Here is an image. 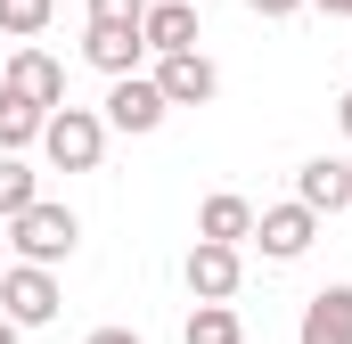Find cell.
I'll use <instances>...</instances> for the list:
<instances>
[{
	"instance_id": "6da1fadb",
	"label": "cell",
	"mask_w": 352,
	"mask_h": 344,
	"mask_svg": "<svg viewBox=\"0 0 352 344\" xmlns=\"http://www.w3.org/2000/svg\"><path fill=\"white\" fill-rule=\"evenodd\" d=\"M41 148H50L58 172H98V156H107V115H90V107H50Z\"/></svg>"
},
{
	"instance_id": "7a4b0ae2",
	"label": "cell",
	"mask_w": 352,
	"mask_h": 344,
	"mask_svg": "<svg viewBox=\"0 0 352 344\" xmlns=\"http://www.w3.org/2000/svg\"><path fill=\"white\" fill-rule=\"evenodd\" d=\"M74 238H82V222H74L66 205H50V197H33V205L8 222L16 262H66V255H74Z\"/></svg>"
},
{
	"instance_id": "3957f363",
	"label": "cell",
	"mask_w": 352,
	"mask_h": 344,
	"mask_svg": "<svg viewBox=\"0 0 352 344\" xmlns=\"http://www.w3.org/2000/svg\"><path fill=\"white\" fill-rule=\"evenodd\" d=\"M58 270L50 262H0V312L16 320V328H50L58 320Z\"/></svg>"
},
{
	"instance_id": "277c9868",
	"label": "cell",
	"mask_w": 352,
	"mask_h": 344,
	"mask_svg": "<svg viewBox=\"0 0 352 344\" xmlns=\"http://www.w3.org/2000/svg\"><path fill=\"white\" fill-rule=\"evenodd\" d=\"M82 58L98 66V74H140V58H148V33H140V17H90Z\"/></svg>"
},
{
	"instance_id": "5b68a950",
	"label": "cell",
	"mask_w": 352,
	"mask_h": 344,
	"mask_svg": "<svg viewBox=\"0 0 352 344\" xmlns=\"http://www.w3.org/2000/svg\"><path fill=\"white\" fill-rule=\"evenodd\" d=\"M173 115V98L156 90V74H115L107 90V131H156Z\"/></svg>"
},
{
	"instance_id": "8992f818",
	"label": "cell",
	"mask_w": 352,
	"mask_h": 344,
	"mask_svg": "<svg viewBox=\"0 0 352 344\" xmlns=\"http://www.w3.org/2000/svg\"><path fill=\"white\" fill-rule=\"evenodd\" d=\"M238 279H246L238 246H221V238H197V246H188V295H197V303H230Z\"/></svg>"
},
{
	"instance_id": "52a82bcc",
	"label": "cell",
	"mask_w": 352,
	"mask_h": 344,
	"mask_svg": "<svg viewBox=\"0 0 352 344\" xmlns=\"http://www.w3.org/2000/svg\"><path fill=\"white\" fill-rule=\"evenodd\" d=\"M254 238H263V255L270 262H295V255H311V238H320V213L295 197V205H270V213H254Z\"/></svg>"
},
{
	"instance_id": "ba28073f",
	"label": "cell",
	"mask_w": 352,
	"mask_h": 344,
	"mask_svg": "<svg viewBox=\"0 0 352 344\" xmlns=\"http://www.w3.org/2000/svg\"><path fill=\"white\" fill-rule=\"evenodd\" d=\"M156 90H164L173 107H205V98L221 90V74H213L205 50H173V58H156Z\"/></svg>"
},
{
	"instance_id": "9c48e42d",
	"label": "cell",
	"mask_w": 352,
	"mask_h": 344,
	"mask_svg": "<svg viewBox=\"0 0 352 344\" xmlns=\"http://www.w3.org/2000/svg\"><path fill=\"white\" fill-rule=\"evenodd\" d=\"M0 83L16 90V98H33V107H66V66H58L50 50H16Z\"/></svg>"
},
{
	"instance_id": "30bf717a",
	"label": "cell",
	"mask_w": 352,
	"mask_h": 344,
	"mask_svg": "<svg viewBox=\"0 0 352 344\" xmlns=\"http://www.w3.org/2000/svg\"><path fill=\"white\" fill-rule=\"evenodd\" d=\"M295 344H352V287H320V295L303 303Z\"/></svg>"
},
{
	"instance_id": "8fae6325",
	"label": "cell",
	"mask_w": 352,
	"mask_h": 344,
	"mask_svg": "<svg viewBox=\"0 0 352 344\" xmlns=\"http://www.w3.org/2000/svg\"><path fill=\"white\" fill-rule=\"evenodd\" d=\"M140 33H148V50H156V58H173V50H197V0H148Z\"/></svg>"
},
{
	"instance_id": "7c38bea8",
	"label": "cell",
	"mask_w": 352,
	"mask_h": 344,
	"mask_svg": "<svg viewBox=\"0 0 352 344\" xmlns=\"http://www.w3.org/2000/svg\"><path fill=\"white\" fill-rule=\"evenodd\" d=\"M295 197H303L311 213H344V205H352V164H336V156H311V164L295 172Z\"/></svg>"
},
{
	"instance_id": "4fadbf2b",
	"label": "cell",
	"mask_w": 352,
	"mask_h": 344,
	"mask_svg": "<svg viewBox=\"0 0 352 344\" xmlns=\"http://www.w3.org/2000/svg\"><path fill=\"white\" fill-rule=\"evenodd\" d=\"M197 238H221V246L254 238V205H246V197H230V189H221V197H205V205H197Z\"/></svg>"
},
{
	"instance_id": "5bb4252c",
	"label": "cell",
	"mask_w": 352,
	"mask_h": 344,
	"mask_svg": "<svg viewBox=\"0 0 352 344\" xmlns=\"http://www.w3.org/2000/svg\"><path fill=\"white\" fill-rule=\"evenodd\" d=\"M180 344H246L238 303H197V312H188V328H180Z\"/></svg>"
},
{
	"instance_id": "9a60e30c",
	"label": "cell",
	"mask_w": 352,
	"mask_h": 344,
	"mask_svg": "<svg viewBox=\"0 0 352 344\" xmlns=\"http://www.w3.org/2000/svg\"><path fill=\"white\" fill-rule=\"evenodd\" d=\"M41 123H50V107H33V98H16V90L0 83V148H33Z\"/></svg>"
},
{
	"instance_id": "2e32d148",
	"label": "cell",
	"mask_w": 352,
	"mask_h": 344,
	"mask_svg": "<svg viewBox=\"0 0 352 344\" xmlns=\"http://www.w3.org/2000/svg\"><path fill=\"white\" fill-rule=\"evenodd\" d=\"M33 197H41V189H33V172L16 164V148H0V222H16Z\"/></svg>"
},
{
	"instance_id": "e0dca14e",
	"label": "cell",
	"mask_w": 352,
	"mask_h": 344,
	"mask_svg": "<svg viewBox=\"0 0 352 344\" xmlns=\"http://www.w3.org/2000/svg\"><path fill=\"white\" fill-rule=\"evenodd\" d=\"M0 33H16V41L50 33V0H0Z\"/></svg>"
},
{
	"instance_id": "ac0fdd59",
	"label": "cell",
	"mask_w": 352,
	"mask_h": 344,
	"mask_svg": "<svg viewBox=\"0 0 352 344\" xmlns=\"http://www.w3.org/2000/svg\"><path fill=\"white\" fill-rule=\"evenodd\" d=\"M90 17H148V0H90Z\"/></svg>"
},
{
	"instance_id": "d6986e66",
	"label": "cell",
	"mask_w": 352,
	"mask_h": 344,
	"mask_svg": "<svg viewBox=\"0 0 352 344\" xmlns=\"http://www.w3.org/2000/svg\"><path fill=\"white\" fill-rule=\"evenodd\" d=\"M246 8H254V17H295L303 0H246Z\"/></svg>"
},
{
	"instance_id": "ffe728a7",
	"label": "cell",
	"mask_w": 352,
	"mask_h": 344,
	"mask_svg": "<svg viewBox=\"0 0 352 344\" xmlns=\"http://www.w3.org/2000/svg\"><path fill=\"white\" fill-rule=\"evenodd\" d=\"M82 344H140V336H131V328H90Z\"/></svg>"
},
{
	"instance_id": "44dd1931",
	"label": "cell",
	"mask_w": 352,
	"mask_h": 344,
	"mask_svg": "<svg viewBox=\"0 0 352 344\" xmlns=\"http://www.w3.org/2000/svg\"><path fill=\"white\" fill-rule=\"evenodd\" d=\"M311 8H328V17H352V0H311Z\"/></svg>"
},
{
	"instance_id": "7402d4cb",
	"label": "cell",
	"mask_w": 352,
	"mask_h": 344,
	"mask_svg": "<svg viewBox=\"0 0 352 344\" xmlns=\"http://www.w3.org/2000/svg\"><path fill=\"white\" fill-rule=\"evenodd\" d=\"M16 336H25V328H16V320H8V312H0V344H16Z\"/></svg>"
},
{
	"instance_id": "603a6c76",
	"label": "cell",
	"mask_w": 352,
	"mask_h": 344,
	"mask_svg": "<svg viewBox=\"0 0 352 344\" xmlns=\"http://www.w3.org/2000/svg\"><path fill=\"white\" fill-rule=\"evenodd\" d=\"M336 123H344V131H352V90H344V98H336Z\"/></svg>"
},
{
	"instance_id": "cb8c5ba5",
	"label": "cell",
	"mask_w": 352,
	"mask_h": 344,
	"mask_svg": "<svg viewBox=\"0 0 352 344\" xmlns=\"http://www.w3.org/2000/svg\"><path fill=\"white\" fill-rule=\"evenodd\" d=\"M0 246H8V238H0Z\"/></svg>"
}]
</instances>
